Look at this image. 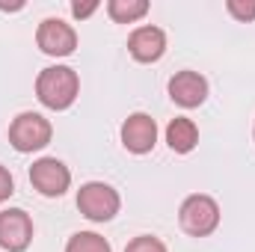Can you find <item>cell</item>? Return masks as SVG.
I'll use <instances>...</instances> for the list:
<instances>
[{"mask_svg": "<svg viewBox=\"0 0 255 252\" xmlns=\"http://www.w3.org/2000/svg\"><path fill=\"white\" fill-rule=\"evenodd\" d=\"M80 92V77L68 65H48L36 77V98L48 110H68L77 101Z\"/></svg>", "mask_w": 255, "mask_h": 252, "instance_id": "cell-1", "label": "cell"}, {"mask_svg": "<svg viewBox=\"0 0 255 252\" xmlns=\"http://www.w3.org/2000/svg\"><path fill=\"white\" fill-rule=\"evenodd\" d=\"M178 226L190 238H208V235H214L217 226H220V205L211 196H205V193H193L178 208Z\"/></svg>", "mask_w": 255, "mask_h": 252, "instance_id": "cell-2", "label": "cell"}, {"mask_svg": "<svg viewBox=\"0 0 255 252\" xmlns=\"http://www.w3.org/2000/svg\"><path fill=\"white\" fill-rule=\"evenodd\" d=\"M54 136V127L51 122L42 116V113H18L9 125V142L15 151L21 154H33V151H42Z\"/></svg>", "mask_w": 255, "mask_h": 252, "instance_id": "cell-3", "label": "cell"}, {"mask_svg": "<svg viewBox=\"0 0 255 252\" xmlns=\"http://www.w3.org/2000/svg\"><path fill=\"white\" fill-rule=\"evenodd\" d=\"M122 208L119 193L104 181H86L77 190V211L92 223H110Z\"/></svg>", "mask_w": 255, "mask_h": 252, "instance_id": "cell-4", "label": "cell"}, {"mask_svg": "<svg viewBox=\"0 0 255 252\" xmlns=\"http://www.w3.org/2000/svg\"><path fill=\"white\" fill-rule=\"evenodd\" d=\"M30 184L39 190L42 196L57 199V196H63L65 190L71 187V172L57 157H39L30 166Z\"/></svg>", "mask_w": 255, "mask_h": 252, "instance_id": "cell-5", "label": "cell"}, {"mask_svg": "<svg viewBox=\"0 0 255 252\" xmlns=\"http://www.w3.org/2000/svg\"><path fill=\"white\" fill-rule=\"evenodd\" d=\"M36 45L48 57H68L77 48V33L63 18H45L36 30Z\"/></svg>", "mask_w": 255, "mask_h": 252, "instance_id": "cell-6", "label": "cell"}, {"mask_svg": "<svg viewBox=\"0 0 255 252\" xmlns=\"http://www.w3.org/2000/svg\"><path fill=\"white\" fill-rule=\"evenodd\" d=\"M33 244V220L21 208L0 211V250L24 252Z\"/></svg>", "mask_w": 255, "mask_h": 252, "instance_id": "cell-7", "label": "cell"}, {"mask_svg": "<svg viewBox=\"0 0 255 252\" xmlns=\"http://www.w3.org/2000/svg\"><path fill=\"white\" fill-rule=\"evenodd\" d=\"M122 145L130 154H148L157 145V122L148 113H130L122 122Z\"/></svg>", "mask_w": 255, "mask_h": 252, "instance_id": "cell-8", "label": "cell"}, {"mask_svg": "<svg viewBox=\"0 0 255 252\" xmlns=\"http://www.w3.org/2000/svg\"><path fill=\"white\" fill-rule=\"evenodd\" d=\"M128 54L136 63H157L166 54V33L154 24H142L128 36Z\"/></svg>", "mask_w": 255, "mask_h": 252, "instance_id": "cell-9", "label": "cell"}, {"mask_svg": "<svg viewBox=\"0 0 255 252\" xmlns=\"http://www.w3.org/2000/svg\"><path fill=\"white\" fill-rule=\"evenodd\" d=\"M169 98L178 107L193 110V107L205 104V98H208V80L199 71H175L172 80H169Z\"/></svg>", "mask_w": 255, "mask_h": 252, "instance_id": "cell-10", "label": "cell"}, {"mask_svg": "<svg viewBox=\"0 0 255 252\" xmlns=\"http://www.w3.org/2000/svg\"><path fill=\"white\" fill-rule=\"evenodd\" d=\"M166 142L175 154H190L199 142V127L193 119L187 116H175L169 125H166Z\"/></svg>", "mask_w": 255, "mask_h": 252, "instance_id": "cell-11", "label": "cell"}, {"mask_svg": "<svg viewBox=\"0 0 255 252\" xmlns=\"http://www.w3.org/2000/svg\"><path fill=\"white\" fill-rule=\"evenodd\" d=\"M107 15L116 24H133V21L148 15V0H110L107 3Z\"/></svg>", "mask_w": 255, "mask_h": 252, "instance_id": "cell-12", "label": "cell"}, {"mask_svg": "<svg viewBox=\"0 0 255 252\" xmlns=\"http://www.w3.org/2000/svg\"><path fill=\"white\" fill-rule=\"evenodd\" d=\"M65 252H113V247L98 232H77V235L68 238Z\"/></svg>", "mask_w": 255, "mask_h": 252, "instance_id": "cell-13", "label": "cell"}, {"mask_svg": "<svg viewBox=\"0 0 255 252\" xmlns=\"http://www.w3.org/2000/svg\"><path fill=\"white\" fill-rule=\"evenodd\" d=\"M226 9H229L232 18H238V21H244V24L255 21V0H229Z\"/></svg>", "mask_w": 255, "mask_h": 252, "instance_id": "cell-14", "label": "cell"}, {"mask_svg": "<svg viewBox=\"0 0 255 252\" xmlns=\"http://www.w3.org/2000/svg\"><path fill=\"white\" fill-rule=\"evenodd\" d=\"M125 252H166V247H163V241H157L151 235H139L125 247Z\"/></svg>", "mask_w": 255, "mask_h": 252, "instance_id": "cell-15", "label": "cell"}, {"mask_svg": "<svg viewBox=\"0 0 255 252\" xmlns=\"http://www.w3.org/2000/svg\"><path fill=\"white\" fill-rule=\"evenodd\" d=\"M15 193V181H12V172L6 166H0V205Z\"/></svg>", "mask_w": 255, "mask_h": 252, "instance_id": "cell-16", "label": "cell"}, {"mask_svg": "<svg viewBox=\"0 0 255 252\" xmlns=\"http://www.w3.org/2000/svg\"><path fill=\"white\" fill-rule=\"evenodd\" d=\"M95 9H98V3H95V0H89V3H71V15H74L77 21L89 18V15H92Z\"/></svg>", "mask_w": 255, "mask_h": 252, "instance_id": "cell-17", "label": "cell"}, {"mask_svg": "<svg viewBox=\"0 0 255 252\" xmlns=\"http://www.w3.org/2000/svg\"><path fill=\"white\" fill-rule=\"evenodd\" d=\"M253 139H255V127H253Z\"/></svg>", "mask_w": 255, "mask_h": 252, "instance_id": "cell-18", "label": "cell"}]
</instances>
